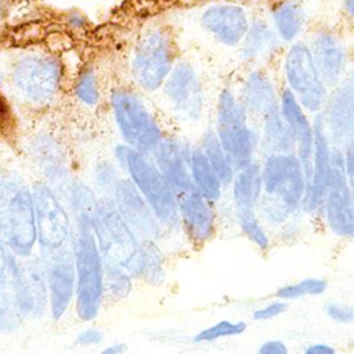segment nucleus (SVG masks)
Segmentation results:
<instances>
[{"mask_svg":"<svg viewBox=\"0 0 354 354\" xmlns=\"http://www.w3.org/2000/svg\"><path fill=\"white\" fill-rule=\"evenodd\" d=\"M134 278L127 268L104 261V290H106L113 299H126L133 289Z\"/></svg>","mask_w":354,"mask_h":354,"instance_id":"obj_38","label":"nucleus"},{"mask_svg":"<svg viewBox=\"0 0 354 354\" xmlns=\"http://www.w3.org/2000/svg\"><path fill=\"white\" fill-rule=\"evenodd\" d=\"M165 253L159 241L142 239L138 242L137 252L126 267L134 279H141L152 286H160L166 281Z\"/></svg>","mask_w":354,"mask_h":354,"instance_id":"obj_24","label":"nucleus"},{"mask_svg":"<svg viewBox=\"0 0 354 354\" xmlns=\"http://www.w3.org/2000/svg\"><path fill=\"white\" fill-rule=\"evenodd\" d=\"M59 66L44 54L21 57L12 68V83L22 97L30 102L44 104L51 100L59 86Z\"/></svg>","mask_w":354,"mask_h":354,"instance_id":"obj_11","label":"nucleus"},{"mask_svg":"<svg viewBox=\"0 0 354 354\" xmlns=\"http://www.w3.org/2000/svg\"><path fill=\"white\" fill-rule=\"evenodd\" d=\"M332 170V147L326 133L325 120L317 118L314 124V152L311 162V174L307 183V191L301 210L307 213H318L322 201L330 185Z\"/></svg>","mask_w":354,"mask_h":354,"instance_id":"obj_16","label":"nucleus"},{"mask_svg":"<svg viewBox=\"0 0 354 354\" xmlns=\"http://www.w3.org/2000/svg\"><path fill=\"white\" fill-rule=\"evenodd\" d=\"M127 350V346L124 343H113L111 346H106L104 350L100 351V354H124Z\"/></svg>","mask_w":354,"mask_h":354,"instance_id":"obj_47","label":"nucleus"},{"mask_svg":"<svg viewBox=\"0 0 354 354\" xmlns=\"http://www.w3.org/2000/svg\"><path fill=\"white\" fill-rule=\"evenodd\" d=\"M264 133H263V149L267 155L295 152V142L288 124L285 123L279 106L277 104L271 106L266 113Z\"/></svg>","mask_w":354,"mask_h":354,"instance_id":"obj_28","label":"nucleus"},{"mask_svg":"<svg viewBox=\"0 0 354 354\" xmlns=\"http://www.w3.org/2000/svg\"><path fill=\"white\" fill-rule=\"evenodd\" d=\"M178 228L191 245H207L218 232L216 203L195 189L184 194L178 198Z\"/></svg>","mask_w":354,"mask_h":354,"instance_id":"obj_14","label":"nucleus"},{"mask_svg":"<svg viewBox=\"0 0 354 354\" xmlns=\"http://www.w3.org/2000/svg\"><path fill=\"white\" fill-rule=\"evenodd\" d=\"M104 339V335L101 330L94 329V328H88L82 330L77 336H76V343L79 346H95L100 344Z\"/></svg>","mask_w":354,"mask_h":354,"instance_id":"obj_44","label":"nucleus"},{"mask_svg":"<svg viewBox=\"0 0 354 354\" xmlns=\"http://www.w3.org/2000/svg\"><path fill=\"white\" fill-rule=\"evenodd\" d=\"M173 46L162 32L151 30L138 40L133 55V75L147 90L160 87L173 69Z\"/></svg>","mask_w":354,"mask_h":354,"instance_id":"obj_10","label":"nucleus"},{"mask_svg":"<svg viewBox=\"0 0 354 354\" xmlns=\"http://www.w3.org/2000/svg\"><path fill=\"white\" fill-rule=\"evenodd\" d=\"M214 133L235 170L254 162L259 137L246 123L245 106L236 101L230 90H224L218 97Z\"/></svg>","mask_w":354,"mask_h":354,"instance_id":"obj_5","label":"nucleus"},{"mask_svg":"<svg viewBox=\"0 0 354 354\" xmlns=\"http://www.w3.org/2000/svg\"><path fill=\"white\" fill-rule=\"evenodd\" d=\"M95 178H97L98 185H101L104 189H112V191H113L116 183L119 181L116 170L113 169L112 165H108V163L98 165Z\"/></svg>","mask_w":354,"mask_h":354,"instance_id":"obj_42","label":"nucleus"},{"mask_svg":"<svg viewBox=\"0 0 354 354\" xmlns=\"http://www.w3.org/2000/svg\"><path fill=\"white\" fill-rule=\"evenodd\" d=\"M234 221L241 234L260 252H268L272 246V236L257 210H234Z\"/></svg>","mask_w":354,"mask_h":354,"instance_id":"obj_30","label":"nucleus"},{"mask_svg":"<svg viewBox=\"0 0 354 354\" xmlns=\"http://www.w3.org/2000/svg\"><path fill=\"white\" fill-rule=\"evenodd\" d=\"M277 44V37L274 30L263 21L254 22L249 26L245 37L242 53L246 58L254 59L267 54Z\"/></svg>","mask_w":354,"mask_h":354,"instance_id":"obj_33","label":"nucleus"},{"mask_svg":"<svg viewBox=\"0 0 354 354\" xmlns=\"http://www.w3.org/2000/svg\"><path fill=\"white\" fill-rule=\"evenodd\" d=\"M202 25L220 43L235 46L243 40L249 29V19L239 6L216 4L203 12Z\"/></svg>","mask_w":354,"mask_h":354,"instance_id":"obj_22","label":"nucleus"},{"mask_svg":"<svg viewBox=\"0 0 354 354\" xmlns=\"http://www.w3.org/2000/svg\"><path fill=\"white\" fill-rule=\"evenodd\" d=\"M329 282L322 277H306L296 282L283 283L277 288L274 296L286 303L304 297L322 296L328 290Z\"/></svg>","mask_w":354,"mask_h":354,"instance_id":"obj_32","label":"nucleus"},{"mask_svg":"<svg viewBox=\"0 0 354 354\" xmlns=\"http://www.w3.org/2000/svg\"><path fill=\"white\" fill-rule=\"evenodd\" d=\"M243 104L246 109L259 113H266L275 105L274 86L266 75L254 72L248 77L243 88Z\"/></svg>","mask_w":354,"mask_h":354,"instance_id":"obj_29","label":"nucleus"},{"mask_svg":"<svg viewBox=\"0 0 354 354\" xmlns=\"http://www.w3.org/2000/svg\"><path fill=\"white\" fill-rule=\"evenodd\" d=\"M310 51L324 83L336 84L346 66V51L342 43L330 33H319L313 39Z\"/></svg>","mask_w":354,"mask_h":354,"instance_id":"obj_23","label":"nucleus"},{"mask_svg":"<svg viewBox=\"0 0 354 354\" xmlns=\"http://www.w3.org/2000/svg\"><path fill=\"white\" fill-rule=\"evenodd\" d=\"M260 166L263 194L257 213L267 227H282L301 210L307 191L303 166L293 151L266 155Z\"/></svg>","mask_w":354,"mask_h":354,"instance_id":"obj_1","label":"nucleus"},{"mask_svg":"<svg viewBox=\"0 0 354 354\" xmlns=\"http://www.w3.org/2000/svg\"><path fill=\"white\" fill-rule=\"evenodd\" d=\"M279 111L290 130L296 148L295 153L303 166L304 176L308 183L314 152V126L310 124L307 116L303 112V106L299 104L289 88L285 90L281 95Z\"/></svg>","mask_w":354,"mask_h":354,"instance_id":"obj_20","label":"nucleus"},{"mask_svg":"<svg viewBox=\"0 0 354 354\" xmlns=\"http://www.w3.org/2000/svg\"><path fill=\"white\" fill-rule=\"evenodd\" d=\"M256 354H290V348L285 340L270 337L257 346Z\"/></svg>","mask_w":354,"mask_h":354,"instance_id":"obj_43","label":"nucleus"},{"mask_svg":"<svg viewBox=\"0 0 354 354\" xmlns=\"http://www.w3.org/2000/svg\"><path fill=\"white\" fill-rule=\"evenodd\" d=\"M0 238L21 257L37 242L32 189L14 173L0 174Z\"/></svg>","mask_w":354,"mask_h":354,"instance_id":"obj_2","label":"nucleus"},{"mask_svg":"<svg viewBox=\"0 0 354 354\" xmlns=\"http://www.w3.org/2000/svg\"><path fill=\"white\" fill-rule=\"evenodd\" d=\"M76 270V314L82 321L98 315L104 296V259L94 235V220L77 218L73 241Z\"/></svg>","mask_w":354,"mask_h":354,"instance_id":"obj_3","label":"nucleus"},{"mask_svg":"<svg viewBox=\"0 0 354 354\" xmlns=\"http://www.w3.org/2000/svg\"><path fill=\"white\" fill-rule=\"evenodd\" d=\"M234 210H257L261 194V166L254 160L235 171L230 184Z\"/></svg>","mask_w":354,"mask_h":354,"instance_id":"obj_25","label":"nucleus"},{"mask_svg":"<svg viewBox=\"0 0 354 354\" xmlns=\"http://www.w3.org/2000/svg\"><path fill=\"white\" fill-rule=\"evenodd\" d=\"M288 303L279 299H272L259 307H256L252 311V318L257 322H266V321H271L275 319L278 317H281L282 314H285L288 311Z\"/></svg>","mask_w":354,"mask_h":354,"instance_id":"obj_40","label":"nucleus"},{"mask_svg":"<svg viewBox=\"0 0 354 354\" xmlns=\"http://www.w3.org/2000/svg\"><path fill=\"white\" fill-rule=\"evenodd\" d=\"M343 155H344V167H346L347 183L354 189V137L346 145V151L343 152Z\"/></svg>","mask_w":354,"mask_h":354,"instance_id":"obj_45","label":"nucleus"},{"mask_svg":"<svg viewBox=\"0 0 354 354\" xmlns=\"http://www.w3.org/2000/svg\"><path fill=\"white\" fill-rule=\"evenodd\" d=\"M344 7L347 12L354 18V0H344Z\"/></svg>","mask_w":354,"mask_h":354,"instance_id":"obj_48","label":"nucleus"},{"mask_svg":"<svg viewBox=\"0 0 354 354\" xmlns=\"http://www.w3.org/2000/svg\"><path fill=\"white\" fill-rule=\"evenodd\" d=\"M29 257V256H28ZM22 267L24 285L29 304V315L40 318L48 303L47 278L44 263L39 257H29Z\"/></svg>","mask_w":354,"mask_h":354,"instance_id":"obj_26","label":"nucleus"},{"mask_svg":"<svg viewBox=\"0 0 354 354\" xmlns=\"http://www.w3.org/2000/svg\"><path fill=\"white\" fill-rule=\"evenodd\" d=\"M325 315L337 325H350L354 324V304L340 301V300H328L324 304Z\"/></svg>","mask_w":354,"mask_h":354,"instance_id":"obj_39","label":"nucleus"},{"mask_svg":"<svg viewBox=\"0 0 354 354\" xmlns=\"http://www.w3.org/2000/svg\"><path fill=\"white\" fill-rule=\"evenodd\" d=\"M318 213L333 236L354 239V189L348 185L347 178L330 181Z\"/></svg>","mask_w":354,"mask_h":354,"instance_id":"obj_17","label":"nucleus"},{"mask_svg":"<svg viewBox=\"0 0 354 354\" xmlns=\"http://www.w3.org/2000/svg\"><path fill=\"white\" fill-rule=\"evenodd\" d=\"M65 196L68 198L72 209L76 212V218L84 217L94 220L98 199L84 184L79 181L68 183L65 188Z\"/></svg>","mask_w":354,"mask_h":354,"instance_id":"obj_37","label":"nucleus"},{"mask_svg":"<svg viewBox=\"0 0 354 354\" xmlns=\"http://www.w3.org/2000/svg\"><path fill=\"white\" fill-rule=\"evenodd\" d=\"M116 158L155 213L165 232H178V199L155 162L127 145L116 148Z\"/></svg>","mask_w":354,"mask_h":354,"instance_id":"obj_4","label":"nucleus"},{"mask_svg":"<svg viewBox=\"0 0 354 354\" xmlns=\"http://www.w3.org/2000/svg\"><path fill=\"white\" fill-rule=\"evenodd\" d=\"M301 354H337V350L326 342H311L303 347Z\"/></svg>","mask_w":354,"mask_h":354,"instance_id":"obj_46","label":"nucleus"},{"mask_svg":"<svg viewBox=\"0 0 354 354\" xmlns=\"http://www.w3.org/2000/svg\"><path fill=\"white\" fill-rule=\"evenodd\" d=\"M153 162L167 180L177 199L194 189L189 170L191 147L173 137H163L155 149Z\"/></svg>","mask_w":354,"mask_h":354,"instance_id":"obj_19","label":"nucleus"},{"mask_svg":"<svg viewBox=\"0 0 354 354\" xmlns=\"http://www.w3.org/2000/svg\"><path fill=\"white\" fill-rule=\"evenodd\" d=\"M94 235L104 261L124 268L130 264L140 239L122 218L113 199L102 198L98 201L94 216Z\"/></svg>","mask_w":354,"mask_h":354,"instance_id":"obj_7","label":"nucleus"},{"mask_svg":"<svg viewBox=\"0 0 354 354\" xmlns=\"http://www.w3.org/2000/svg\"><path fill=\"white\" fill-rule=\"evenodd\" d=\"M29 315L22 267L17 254L0 238V333H12Z\"/></svg>","mask_w":354,"mask_h":354,"instance_id":"obj_8","label":"nucleus"},{"mask_svg":"<svg viewBox=\"0 0 354 354\" xmlns=\"http://www.w3.org/2000/svg\"><path fill=\"white\" fill-rule=\"evenodd\" d=\"M189 170L194 189L207 201L217 203L223 198L224 185L207 162L201 147H191Z\"/></svg>","mask_w":354,"mask_h":354,"instance_id":"obj_27","label":"nucleus"},{"mask_svg":"<svg viewBox=\"0 0 354 354\" xmlns=\"http://www.w3.org/2000/svg\"><path fill=\"white\" fill-rule=\"evenodd\" d=\"M76 95L87 105H94L98 101V87L95 76L91 72H84L76 84Z\"/></svg>","mask_w":354,"mask_h":354,"instance_id":"obj_41","label":"nucleus"},{"mask_svg":"<svg viewBox=\"0 0 354 354\" xmlns=\"http://www.w3.org/2000/svg\"><path fill=\"white\" fill-rule=\"evenodd\" d=\"M112 108L126 145L142 155H152L163 136L140 98L129 91L118 90L112 94Z\"/></svg>","mask_w":354,"mask_h":354,"instance_id":"obj_6","label":"nucleus"},{"mask_svg":"<svg viewBox=\"0 0 354 354\" xmlns=\"http://www.w3.org/2000/svg\"><path fill=\"white\" fill-rule=\"evenodd\" d=\"M35 158L44 169L46 174L53 180H65L64 159L58 147L50 140L41 138L35 142Z\"/></svg>","mask_w":354,"mask_h":354,"instance_id":"obj_36","label":"nucleus"},{"mask_svg":"<svg viewBox=\"0 0 354 354\" xmlns=\"http://www.w3.org/2000/svg\"><path fill=\"white\" fill-rule=\"evenodd\" d=\"M274 22L283 40L295 39L304 24L303 7L293 0L282 1L274 10Z\"/></svg>","mask_w":354,"mask_h":354,"instance_id":"obj_34","label":"nucleus"},{"mask_svg":"<svg viewBox=\"0 0 354 354\" xmlns=\"http://www.w3.org/2000/svg\"><path fill=\"white\" fill-rule=\"evenodd\" d=\"M199 147L203 151L207 162L216 171V174H217L218 180L221 181V184L224 185V188L230 187L236 170H235L230 156L224 151L223 145L220 144L216 133L206 131L202 137V142Z\"/></svg>","mask_w":354,"mask_h":354,"instance_id":"obj_31","label":"nucleus"},{"mask_svg":"<svg viewBox=\"0 0 354 354\" xmlns=\"http://www.w3.org/2000/svg\"><path fill=\"white\" fill-rule=\"evenodd\" d=\"M43 263L46 268L51 317L54 321H58L68 310L76 288L73 252L65 246L46 252Z\"/></svg>","mask_w":354,"mask_h":354,"instance_id":"obj_15","label":"nucleus"},{"mask_svg":"<svg viewBox=\"0 0 354 354\" xmlns=\"http://www.w3.org/2000/svg\"><path fill=\"white\" fill-rule=\"evenodd\" d=\"M113 201L122 218L140 241H160L165 230L130 178H119L113 188Z\"/></svg>","mask_w":354,"mask_h":354,"instance_id":"obj_13","label":"nucleus"},{"mask_svg":"<svg viewBox=\"0 0 354 354\" xmlns=\"http://www.w3.org/2000/svg\"><path fill=\"white\" fill-rule=\"evenodd\" d=\"M285 73L289 90L299 104L308 111H319L326 100V84L318 73L308 46L296 43L289 48Z\"/></svg>","mask_w":354,"mask_h":354,"instance_id":"obj_9","label":"nucleus"},{"mask_svg":"<svg viewBox=\"0 0 354 354\" xmlns=\"http://www.w3.org/2000/svg\"><path fill=\"white\" fill-rule=\"evenodd\" d=\"M324 120L329 141L336 148L347 145L354 137V76L337 87Z\"/></svg>","mask_w":354,"mask_h":354,"instance_id":"obj_21","label":"nucleus"},{"mask_svg":"<svg viewBox=\"0 0 354 354\" xmlns=\"http://www.w3.org/2000/svg\"><path fill=\"white\" fill-rule=\"evenodd\" d=\"M37 242L44 252L59 249L65 245L69 232V216L54 194L44 183H36L32 188Z\"/></svg>","mask_w":354,"mask_h":354,"instance_id":"obj_12","label":"nucleus"},{"mask_svg":"<svg viewBox=\"0 0 354 354\" xmlns=\"http://www.w3.org/2000/svg\"><path fill=\"white\" fill-rule=\"evenodd\" d=\"M165 91L176 112L195 120L201 116L205 102L203 88L195 69L181 62L173 66L165 82Z\"/></svg>","mask_w":354,"mask_h":354,"instance_id":"obj_18","label":"nucleus"},{"mask_svg":"<svg viewBox=\"0 0 354 354\" xmlns=\"http://www.w3.org/2000/svg\"><path fill=\"white\" fill-rule=\"evenodd\" d=\"M246 329H248V324L243 319L235 321V319L223 318L195 332V335H192L191 337V342L194 344H212L221 339L241 336L246 332Z\"/></svg>","mask_w":354,"mask_h":354,"instance_id":"obj_35","label":"nucleus"}]
</instances>
